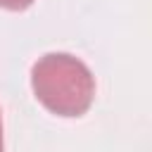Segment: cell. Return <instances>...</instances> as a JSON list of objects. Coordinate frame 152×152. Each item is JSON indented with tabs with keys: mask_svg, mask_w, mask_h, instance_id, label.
<instances>
[{
	"mask_svg": "<svg viewBox=\"0 0 152 152\" xmlns=\"http://www.w3.org/2000/svg\"><path fill=\"white\" fill-rule=\"evenodd\" d=\"M33 0H0V7L2 10H10V12H21L26 7H31Z\"/></svg>",
	"mask_w": 152,
	"mask_h": 152,
	"instance_id": "2",
	"label": "cell"
},
{
	"mask_svg": "<svg viewBox=\"0 0 152 152\" xmlns=\"http://www.w3.org/2000/svg\"><path fill=\"white\" fill-rule=\"evenodd\" d=\"M36 100L57 116H83L95 100V76L69 52H48L31 69Z\"/></svg>",
	"mask_w": 152,
	"mask_h": 152,
	"instance_id": "1",
	"label": "cell"
},
{
	"mask_svg": "<svg viewBox=\"0 0 152 152\" xmlns=\"http://www.w3.org/2000/svg\"><path fill=\"white\" fill-rule=\"evenodd\" d=\"M0 152H5V142H2V116H0Z\"/></svg>",
	"mask_w": 152,
	"mask_h": 152,
	"instance_id": "3",
	"label": "cell"
}]
</instances>
